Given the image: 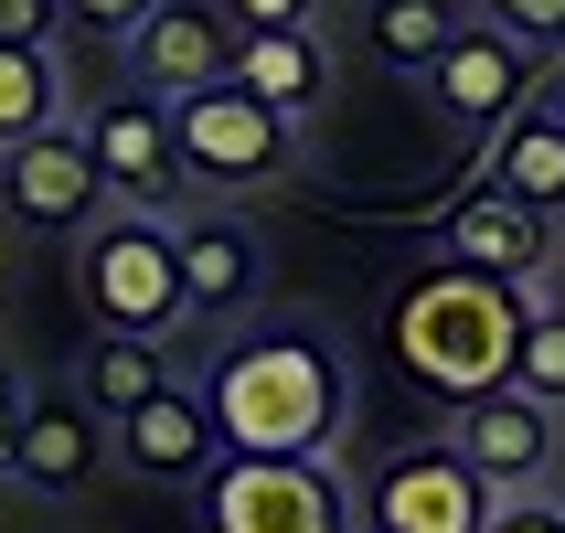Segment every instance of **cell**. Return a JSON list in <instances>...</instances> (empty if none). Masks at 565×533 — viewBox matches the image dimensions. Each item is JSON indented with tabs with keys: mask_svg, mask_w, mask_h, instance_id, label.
<instances>
[{
	"mask_svg": "<svg viewBox=\"0 0 565 533\" xmlns=\"http://www.w3.org/2000/svg\"><path fill=\"white\" fill-rule=\"evenodd\" d=\"M192 395L214 438L246 459H331L352 427V352L320 320H267V331H235Z\"/></svg>",
	"mask_w": 565,
	"mask_h": 533,
	"instance_id": "6da1fadb",
	"label": "cell"
},
{
	"mask_svg": "<svg viewBox=\"0 0 565 533\" xmlns=\"http://www.w3.org/2000/svg\"><path fill=\"white\" fill-rule=\"evenodd\" d=\"M523 310L534 288H502V278H470V267H427V278L395 288L384 310V342L438 406H470L491 384H512V342H523Z\"/></svg>",
	"mask_w": 565,
	"mask_h": 533,
	"instance_id": "7a4b0ae2",
	"label": "cell"
},
{
	"mask_svg": "<svg viewBox=\"0 0 565 533\" xmlns=\"http://www.w3.org/2000/svg\"><path fill=\"white\" fill-rule=\"evenodd\" d=\"M75 299H86L96 331H128V342H171L182 331V267H171V224L160 214H96L86 246H75Z\"/></svg>",
	"mask_w": 565,
	"mask_h": 533,
	"instance_id": "3957f363",
	"label": "cell"
},
{
	"mask_svg": "<svg viewBox=\"0 0 565 533\" xmlns=\"http://www.w3.org/2000/svg\"><path fill=\"white\" fill-rule=\"evenodd\" d=\"M203 533H352V491L331 459H246L203 470Z\"/></svg>",
	"mask_w": 565,
	"mask_h": 533,
	"instance_id": "277c9868",
	"label": "cell"
},
{
	"mask_svg": "<svg viewBox=\"0 0 565 533\" xmlns=\"http://www.w3.org/2000/svg\"><path fill=\"white\" fill-rule=\"evenodd\" d=\"M288 150H299V118L256 107L235 75L171 96V160H182V182H278Z\"/></svg>",
	"mask_w": 565,
	"mask_h": 533,
	"instance_id": "5b68a950",
	"label": "cell"
},
{
	"mask_svg": "<svg viewBox=\"0 0 565 533\" xmlns=\"http://www.w3.org/2000/svg\"><path fill=\"white\" fill-rule=\"evenodd\" d=\"M491 523V491L448 438L395 448L374 480H363V533H480Z\"/></svg>",
	"mask_w": 565,
	"mask_h": 533,
	"instance_id": "8992f818",
	"label": "cell"
},
{
	"mask_svg": "<svg viewBox=\"0 0 565 533\" xmlns=\"http://www.w3.org/2000/svg\"><path fill=\"white\" fill-rule=\"evenodd\" d=\"M75 139H86V160H96V182H107V203H118V214H160V203L182 192V160H171V107H160V96H96Z\"/></svg>",
	"mask_w": 565,
	"mask_h": 533,
	"instance_id": "52a82bcc",
	"label": "cell"
},
{
	"mask_svg": "<svg viewBox=\"0 0 565 533\" xmlns=\"http://www.w3.org/2000/svg\"><path fill=\"white\" fill-rule=\"evenodd\" d=\"M448 448L480 470L491 502L544 491V470H555V406H534L523 384H491V395H470V406H448Z\"/></svg>",
	"mask_w": 565,
	"mask_h": 533,
	"instance_id": "ba28073f",
	"label": "cell"
},
{
	"mask_svg": "<svg viewBox=\"0 0 565 533\" xmlns=\"http://www.w3.org/2000/svg\"><path fill=\"white\" fill-rule=\"evenodd\" d=\"M0 203H11L32 235H86V224L107 214V182H96L75 118H64V128H32V139L0 150Z\"/></svg>",
	"mask_w": 565,
	"mask_h": 533,
	"instance_id": "9c48e42d",
	"label": "cell"
},
{
	"mask_svg": "<svg viewBox=\"0 0 565 533\" xmlns=\"http://www.w3.org/2000/svg\"><path fill=\"white\" fill-rule=\"evenodd\" d=\"M534 64H544V54H523L512 32L459 22V32H448V54L427 64V96H438L459 128H480V139H491V128H502L523 96H544V86H534Z\"/></svg>",
	"mask_w": 565,
	"mask_h": 533,
	"instance_id": "30bf717a",
	"label": "cell"
},
{
	"mask_svg": "<svg viewBox=\"0 0 565 533\" xmlns=\"http://www.w3.org/2000/svg\"><path fill=\"white\" fill-rule=\"evenodd\" d=\"M128 75H139V96H192V86H224L235 75V22H224L214 0H160L150 22L128 32Z\"/></svg>",
	"mask_w": 565,
	"mask_h": 533,
	"instance_id": "8fae6325",
	"label": "cell"
},
{
	"mask_svg": "<svg viewBox=\"0 0 565 533\" xmlns=\"http://www.w3.org/2000/svg\"><path fill=\"white\" fill-rule=\"evenodd\" d=\"M544 256H555V235H544V214H523L512 192H459L438 224V267H470V278H502V288H534Z\"/></svg>",
	"mask_w": 565,
	"mask_h": 533,
	"instance_id": "7c38bea8",
	"label": "cell"
},
{
	"mask_svg": "<svg viewBox=\"0 0 565 533\" xmlns=\"http://www.w3.org/2000/svg\"><path fill=\"white\" fill-rule=\"evenodd\" d=\"M171 267H182V310L192 320H235L267 278V246H256L246 214H182L171 224Z\"/></svg>",
	"mask_w": 565,
	"mask_h": 533,
	"instance_id": "4fadbf2b",
	"label": "cell"
},
{
	"mask_svg": "<svg viewBox=\"0 0 565 533\" xmlns=\"http://www.w3.org/2000/svg\"><path fill=\"white\" fill-rule=\"evenodd\" d=\"M96 459H107V416H96L86 395H32L0 470L22 480V491H86Z\"/></svg>",
	"mask_w": 565,
	"mask_h": 533,
	"instance_id": "5bb4252c",
	"label": "cell"
},
{
	"mask_svg": "<svg viewBox=\"0 0 565 533\" xmlns=\"http://www.w3.org/2000/svg\"><path fill=\"white\" fill-rule=\"evenodd\" d=\"M118 459H128V470H150V480H203L224 459V438H214V416H203L192 384H160L150 406L118 416Z\"/></svg>",
	"mask_w": 565,
	"mask_h": 533,
	"instance_id": "9a60e30c",
	"label": "cell"
},
{
	"mask_svg": "<svg viewBox=\"0 0 565 533\" xmlns=\"http://www.w3.org/2000/svg\"><path fill=\"white\" fill-rule=\"evenodd\" d=\"M480 182L512 192V203H523V214H544V224L565 214V118L544 107V96H523V107L491 128V160H480Z\"/></svg>",
	"mask_w": 565,
	"mask_h": 533,
	"instance_id": "2e32d148",
	"label": "cell"
},
{
	"mask_svg": "<svg viewBox=\"0 0 565 533\" xmlns=\"http://www.w3.org/2000/svg\"><path fill=\"white\" fill-rule=\"evenodd\" d=\"M235 86L278 118H310L331 96V54H320V32H235Z\"/></svg>",
	"mask_w": 565,
	"mask_h": 533,
	"instance_id": "e0dca14e",
	"label": "cell"
},
{
	"mask_svg": "<svg viewBox=\"0 0 565 533\" xmlns=\"http://www.w3.org/2000/svg\"><path fill=\"white\" fill-rule=\"evenodd\" d=\"M160 384H171V352H160V342H128V331H96V352H86V384H75V395H86V406L107 416V427H118L128 406H150Z\"/></svg>",
	"mask_w": 565,
	"mask_h": 533,
	"instance_id": "ac0fdd59",
	"label": "cell"
},
{
	"mask_svg": "<svg viewBox=\"0 0 565 533\" xmlns=\"http://www.w3.org/2000/svg\"><path fill=\"white\" fill-rule=\"evenodd\" d=\"M32 128H64L54 43H0V150H11V139H32Z\"/></svg>",
	"mask_w": 565,
	"mask_h": 533,
	"instance_id": "d6986e66",
	"label": "cell"
},
{
	"mask_svg": "<svg viewBox=\"0 0 565 533\" xmlns=\"http://www.w3.org/2000/svg\"><path fill=\"white\" fill-rule=\"evenodd\" d=\"M470 22L459 0H374V54L395 64V75H427V64L448 54V32Z\"/></svg>",
	"mask_w": 565,
	"mask_h": 533,
	"instance_id": "ffe728a7",
	"label": "cell"
},
{
	"mask_svg": "<svg viewBox=\"0 0 565 533\" xmlns=\"http://www.w3.org/2000/svg\"><path fill=\"white\" fill-rule=\"evenodd\" d=\"M512 384L534 406H565V320L555 310H523V342H512Z\"/></svg>",
	"mask_w": 565,
	"mask_h": 533,
	"instance_id": "44dd1931",
	"label": "cell"
},
{
	"mask_svg": "<svg viewBox=\"0 0 565 533\" xmlns=\"http://www.w3.org/2000/svg\"><path fill=\"white\" fill-rule=\"evenodd\" d=\"M491 32H512L523 54H565V0H480Z\"/></svg>",
	"mask_w": 565,
	"mask_h": 533,
	"instance_id": "7402d4cb",
	"label": "cell"
},
{
	"mask_svg": "<svg viewBox=\"0 0 565 533\" xmlns=\"http://www.w3.org/2000/svg\"><path fill=\"white\" fill-rule=\"evenodd\" d=\"M480 533H565V502H555V491H512V502H491Z\"/></svg>",
	"mask_w": 565,
	"mask_h": 533,
	"instance_id": "603a6c76",
	"label": "cell"
},
{
	"mask_svg": "<svg viewBox=\"0 0 565 533\" xmlns=\"http://www.w3.org/2000/svg\"><path fill=\"white\" fill-rule=\"evenodd\" d=\"M214 11H224L235 32H310L320 0H214Z\"/></svg>",
	"mask_w": 565,
	"mask_h": 533,
	"instance_id": "cb8c5ba5",
	"label": "cell"
},
{
	"mask_svg": "<svg viewBox=\"0 0 565 533\" xmlns=\"http://www.w3.org/2000/svg\"><path fill=\"white\" fill-rule=\"evenodd\" d=\"M150 11H160V0H64V22H86V32H118V43H128L139 22H150Z\"/></svg>",
	"mask_w": 565,
	"mask_h": 533,
	"instance_id": "d4e9b609",
	"label": "cell"
},
{
	"mask_svg": "<svg viewBox=\"0 0 565 533\" xmlns=\"http://www.w3.org/2000/svg\"><path fill=\"white\" fill-rule=\"evenodd\" d=\"M64 0H0V43H54Z\"/></svg>",
	"mask_w": 565,
	"mask_h": 533,
	"instance_id": "484cf974",
	"label": "cell"
},
{
	"mask_svg": "<svg viewBox=\"0 0 565 533\" xmlns=\"http://www.w3.org/2000/svg\"><path fill=\"white\" fill-rule=\"evenodd\" d=\"M22 406H32V384H22V363L0 352V459H11V427H22Z\"/></svg>",
	"mask_w": 565,
	"mask_h": 533,
	"instance_id": "4316f807",
	"label": "cell"
},
{
	"mask_svg": "<svg viewBox=\"0 0 565 533\" xmlns=\"http://www.w3.org/2000/svg\"><path fill=\"white\" fill-rule=\"evenodd\" d=\"M534 310H555V320H565V246L544 256V278H534Z\"/></svg>",
	"mask_w": 565,
	"mask_h": 533,
	"instance_id": "83f0119b",
	"label": "cell"
},
{
	"mask_svg": "<svg viewBox=\"0 0 565 533\" xmlns=\"http://www.w3.org/2000/svg\"><path fill=\"white\" fill-rule=\"evenodd\" d=\"M544 107H555V118H565V75H555V86H544Z\"/></svg>",
	"mask_w": 565,
	"mask_h": 533,
	"instance_id": "f1b7e54d",
	"label": "cell"
}]
</instances>
